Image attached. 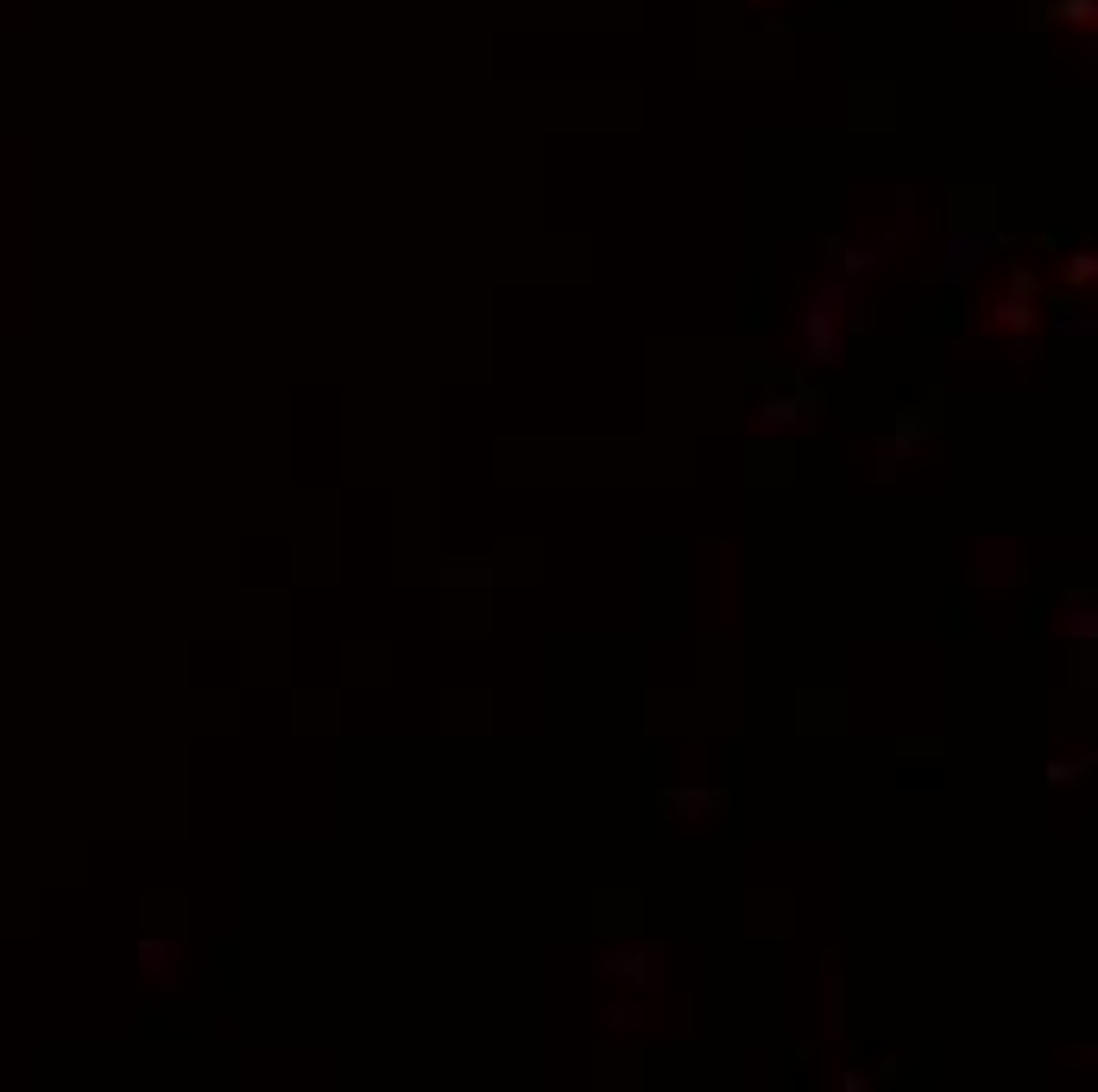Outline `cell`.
Masks as SVG:
<instances>
[{"mask_svg": "<svg viewBox=\"0 0 1098 1092\" xmlns=\"http://www.w3.org/2000/svg\"><path fill=\"white\" fill-rule=\"evenodd\" d=\"M922 442H929V424H922V417L909 411V417H902V424H896V430L884 436V449H877V461H884V468H877V474L890 480V474H896V468H902V461H909L915 449H922Z\"/></svg>", "mask_w": 1098, "mask_h": 1092, "instance_id": "3957f363", "label": "cell"}, {"mask_svg": "<svg viewBox=\"0 0 1098 1092\" xmlns=\"http://www.w3.org/2000/svg\"><path fill=\"white\" fill-rule=\"evenodd\" d=\"M998 328H1029V297H1010V303H998Z\"/></svg>", "mask_w": 1098, "mask_h": 1092, "instance_id": "52a82bcc", "label": "cell"}, {"mask_svg": "<svg viewBox=\"0 0 1098 1092\" xmlns=\"http://www.w3.org/2000/svg\"><path fill=\"white\" fill-rule=\"evenodd\" d=\"M827 253H833V278H846V285H859L884 259V247H840V241H827Z\"/></svg>", "mask_w": 1098, "mask_h": 1092, "instance_id": "277c9868", "label": "cell"}, {"mask_svg": "<svg viewBox=\"0 0 1098 1092\" xmlns=\"http://www.w3.org/2000/svg\"><path fill=\"white\" fill-rule=\"evenodd\" d=\"M726 815V796L719 790H663V815Z\"/></svg>", "mask_w": 1098, "mask_h": 1092, "instance_id": "5b68a950", "label": "cell"}, {"mask_svg": "<svg viewBox=\"0 0 1098 1092\" xmlns=\"http://www.w3.org/2000/svg\"><path fill=\"white\" fill-rule=\"evenodd\" d=\"M985 247H991V234H973V241L960 234V241H954V259H947V278H966V272H979V266H985Z\"/></svg>", "mask_w": 1098, "mask_h": 1092, "instance_id": "8992f818", "label": "cell"}, {"mask_svg": "<svg viewBox=\"0 0 1098 1092\" xmlns=\"http://www.w3.org/2000/svg\"><path fill=\"white\" fill-rule=\"evenodd\" d=\"M1060 14H1067V20H1085V14H1092V0H1060Z\"/></svg>", "mask_w": 1098, "mask_h": 1092, "instance_id": "9c48e42d", "label": "cell"}, {"mask_svg": "<svg viewBox=\"0 0 1098 1092\" xmlns=\"http://www.w3.org/2000/svg\"><path fill=\"white\" fill-rule=\"evenodd\" d=\"M1060 335H1092V316H1060Z\"/></svg>", "mask_w": 1098, "mask_h": 1092, "instance_id": "ba28073f", "label": "cell"}, {"mask_svg": "<svg viewBox=\"0 0 1098 1092\" xmlns=\"http://www.w3.org/2000/svg\"><path fill=\"white\" fill-rule=\"evenodd\" d=\"M600 979L657 992V985H663V948H657V941H638V948H625V954H607V960H600Z\"/></svg>", "mask_w": 1098, "mask_h": 1092, "instance_id": "6da1fadb", "label": "cell"}, {"mask_svg": "<svg viewBox=\"0 0 1098 1092\" xmlns=\"http://www.w3.org/2000/svg\"><path fill=\"white\" fill-rule=\"evenodd\" d=\"M821 411V392H771L764 399V411L752 417V430L764 436V430H796V424H808Z\"/></svg>", "mask_w": 1098, "mask_h": 1092, "instance_id": "7a4b0ae2", "label": "cell"}]
</instances>
